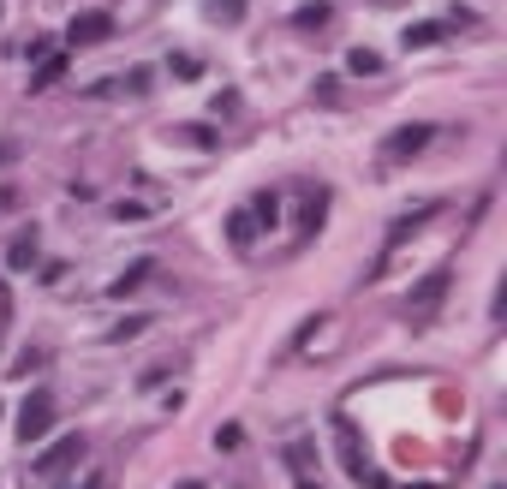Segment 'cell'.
<instances>
[{"label":"cell","mask_w":507,"mask_h":489,"mask_svg":"<svg viewBox=\"0 0 507 489\" xmlns=\"http://www.w3.org/2000/svg\"><path fill=\"white\" fill-rule=\"evenodd\" d=\"M203 13H209V24H239V18H245V0H209Z\"/></svg>","instance_id":"4fadbf2b"},{"label":"cell","mask_w":507,"mask_h":489,"mask_svg":"<svg viewBox=\"0 0 507 489\" xmlns=\"http://www.w3.org/2000/svg\"><path fill=\"white\" fill-rule=\"evenodd\" d=\"M0 13H6V6H0Z\"/></svg>","instance_id":"cb8c5ba5"},{"label":"cell","mask_w":507,"mask_h":489,"mask_svg":"<svg viewBox=\"0 0 507 489\" xmlns=\"http://www.w3.org/2000/svg\"><path fill=\"white\" fill-rule=\"evenodd\" d=\"M144 329H156V322H149V317H126V322H114V329H108V340H138Z\"/></svg>","instance_id":"ac0fdd59"},{"label":"cell","mask_w":507,"mask_h":489,"mask_svg":"<svg viewBox=\"0 0 507 489\" xmlns=\"http://www.w3.org/2000/svg\"><path fill=\"white\" fill-rule=\"evenodd\" d=\"M36 257H43V239H36V227H24L13 244H6V263H13V269H30Z\"/></svg>","instance_id":"8fae6325"},{"label":"cell","mask_w":507,"mask_h":489,"mask_svg":"<svg viewBox=\"0 0 507 489\" xmlns=\"http://www.w3.org/2000/svg\"><path fill=\"white\" fill-rule=\"evenodd\" d=\"M84 447H90V442H84L78 430H72V436H60V442H48L43 454H36V465H30V472H36V477H60V472H72V465L84 460Z\"/></svg>","instance_id":"7a4b0ae2"},{"label":"cell","mask_w":507,"mask_h":489,"mask_svg":"<svg viewBox=\"0 0 507 489\" xmlns=\"http://www.w3.org/2000/svg\"><path fill=\"white\" fill-rule=\"evenodd\" d=\"M114 36V13H78L72 24H66V48H96Z\"/></svg>","instance_id":"5b68a950"},{"label":"cell","mask_w":507,"mask_h":489,"mask_svg":"<svg viewBox=\"0 0 507 489\" xmlns=\"http://www.w3.org/2000/svg\"><path fill=\"white\" fill-rule=\"evenodd\" d=\"M174 138H186V144H197V149H215V144H221L209 126H174Z\"/></svg>","instance_id":"e0dca14e"},{"label":"cell","mask_w":507,"mask_h":489,"mask_svg":"<svg viewBox=\"0 0 507 489\" xmlns=\"http://www.w3.org/2000/svg\"><path fill=\"white\" fill-rule=\"evenodd\" d=\"M149 203H114V221H144Z\"/></svg>","instance_id":"44dd1931"},{"label":"cell","mask_w":507,"mask_h":489,"mask_svg":"<svg viewBox=\"0 0 507 489\" xmlns=\"http://www.w3.org/2000/svg\"><path fill=\"white\" fill-rule=\"evenodd\" d=\"M257 216H251V209H233L227 216V239H233V251H251V244H257Z\"/></svg>","instance_id":"30bf717a"},{"label":"cell","mask_w":507,"mask_h":489,"mask_svg":"<svg viewBox=\"0 0 507 489\" xmlns=\"http://www.w3.org/2000/svg\"><path fill=\"white\" fill-rule=\"evenodd\" d=\"M149 274H156V263H149V257H138L131 269H120V281H108V299H126V292H138V287L149 281Z\"/></svg>","instance_id":"ba28073f"},{"label":"cell","mask_w":507,"mask_h":489,"mask_svg":"<svg viewBox=\"0 0 507 489\" xmlns=\"http://www.w3.org/2000/svg\"><path fill=\"white\" fill-rule=\"evenodd\" d=\"M48 430H54V394L36 388V394L24 400V412H18V442L30 447V442H43Z\"/></svg>","instance_id":"3957f363"},{"label":"cell","mask_w":507,"mask_h":489,"mask_svg":"<svg viewBox=\"0 0 507 489\" xmlns=\"http://www.w3.org/2000/svg\"><path fill=\"white\" fill-rule=\"evenodd\" d=\"M322 209H329V191H322V186H304V191H299V239H311V233L322 227Z\"/></svg>","instance_id":"52a82bcc"},{"label":"cell","mask_w":507,"mask_h":489,"mask_svg":"<svg viewBox=\"0 0 507 489\" xmlns=\"http://www.w3.org/2000/svg\"><path fill=\"white\" fill-rule=\"evenodd\" d=\"M334 447H340V465H347L352 484H364V489H388V477L370 465V454H364V436H359V424H352L347 412H334Z\"/></svg>","instance_id":"6da1fadb"},{"label":"cell","mask_w":507,"mask_h":489,"mask_svg":"<svg viewBox=\"0 0 507 489\" xmlns=\"http://www.w3.org/2000/svg\"><path fill=\"white\" fill-rule=\"evenodd\" d=\"M347 66H352L359 78H370V72H382V54H370V48H352V54H347Z\"/></svg>","instance_id":"2e32d148"},{"label":"cell","mask_w":507,"mask_h":489,"mask_svg":"<svg viewBox=\"0 0 507 489\" xmlns=\"http://www.w3.org/2000/svg\"><path fill=\"white\" fill-rule=\"evenodd\" d=\"M448 281H454V269H435V274H424V287L406 299V322H430V311L442 299H448Z\"/></svg>","instance_id":"277c9868"},{"label":"cell","mask_w":507,"mask_h":489,"mask_svg":"<svg viewBox=\"0 0 507 489\" xmlns=\"http://www.w3.org/2000/svg\"><path fill=\"white\" fill-rule=\"evenodd\" d=\"M430 138H435V126H400V131H388L382 156H388V161H412V156L430 149Z\"/></svg>","instance_id":"8992f818"},{"label":"cell","mask_w":507,"mask_h":489,"mask_svg":"<svg viewBox=\"0 0 507 489\" xmlns=\"http://www.w3.org/2000/svg\"><path fill=\"white\" fill-rule=\"evenodd\" d=\"M442 30H448V24H406V48H430V43H442Z\"/></svg>","instance_id":"9a60e30c"},{"label":"cell","mask_w":507,"mask_h":489,"mask_svg":"<svg viewBox=\"0 0 507 489\" xmlns=\"http://www.w3.org/2000/svg\"><path fill=\"white\" fill-rule=\"evenodd\" d=\"M251 216H257V227L269 233V227H275V216H281V197H275V191H257V197H251Z\"/></svg>","instance_id":"7c38bea8"},{"label":"cell","mask_w":507,"mask_h":489,"mask_svg":"<svg viewBox=\"0 0 507 489\" xmlns=\"http://www.w3.org/2000/svg\"><path fill=\"white\" fill-rule=\"evenodd\" d=\"M329 18H334V6H329V0H317V6H299V13H292V24H299V30H322Z\"/></svg>","instance_id":"5bb4252c"},{"label":"cell","mask_w":507,"mask_h":489,"mask_svg":"<svg viewBox=\"0 0 507 489\" xmlns=\"http://www.w3.org/2000/svg\"><path fill=\"white\" fill-rule=\"evenodd\" d=\"M292 489H322V484H311V477H304V472H299V484H292Z\"/></svg>","instance_id":"7402d4cb"},{"label":"cell","mask_w":507,"mask_h":489,"mask_svg":"<svg viewBox=\"0 0 507 489\" xmlns=\"http://www.w3.org/2000/svg\"><path fill=\"white\" fill-rule=\"evenodd\" d=\"M66 66H72V54H43L36 72H30V90H54L60 78H66Z\"/></svg>","instance_id":"9c48e42d"},{"label":"cell","mask_w":507,"mask_h":489,"mask_svg":"<svg viewBox=\"0 0 507 489\" xmlns=\"http://www.w3.org/2000/svg\"><path fill=\"white\" fill-rule=\"evenodd\" d=\"M174 489H203V484H197V477H186V484H174Z\"/></svg>","instance_id":"603a6c76"},{"label":"cell","mask_w":507,"mask_h":489,"mask_svg":"<svg viewBox=\"0 0 507 489\" xmlns=\"http://www.w3.org/2000/svg\"><path fill=\"white\" fill-rule=\"evenodd\" d=\"M239 442H245V430H239V424H227V430H215V447H221V454H233V447H239Z\"/></svg>","instance_id":"ffe728a7"},{"label":"cell","mask_w":507,"mask_h":489,"mask_svg":"<svg viewBox=\"0 0 507 489\" xmlns=\"http://www.w3.org/2000/svg\"><path fill=\"white\" fill-rule=\"evenodd\" d=\"M281 454H287V465H299V472H304V465L317 460V442H287Z\"/></svg>","instance_id":"d6986e66"}]
</instances>
